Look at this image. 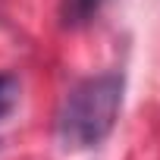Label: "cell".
<instances>
[{
    "label": "cell",
    "mask_w": 160,
    "mask_h": 160,
    "mask_svg": "<svg viewBox=\"0 0 160 160\" xmlns=\"http://www.w3.org/2000/svg\"><path fill=\"white\" fill-rule=\"evenodd\" d=\"M126 94L122 72H98L72 85L57 110V141L63 151H91L104 144L119 119Z\"/></svg>",
    "instance_id": "cell-1"
},
{
    "label": "cell",
    "mask_w": 160,
    "mask_h": 160,
    "mask_svg": "<svg viewBox=\"0 0 160 160\" xmlns=\"http://www.w3.org/2000/svg\"><path fill=\"white\" fill-rule=\"evenodd\" d=\"M104 3L107 0H63L60 3V22L66 28H82L104 10Z\"/></svg>",
    "instance_id": "cell-2"
},
{
    "label": "cell",
    "mask_w": 160,
    "mask_h": 160,
    "mask_svg": "<svg viewBox=\"0 0 160 160\" xmlns=\"http://www.w3.org/2000/svg\"><path fill=\"white\" fill-rule=\"evenodd\" d=\"M19 101V78L13 72H0V122H3Z\"/></svg>",
    "instance_id": "cell-3"
}]
</instances>
